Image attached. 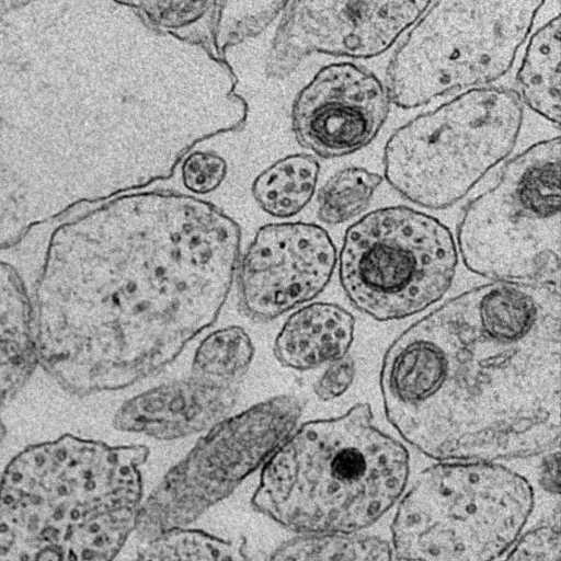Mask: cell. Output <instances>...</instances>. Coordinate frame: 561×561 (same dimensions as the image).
<instances>
[{
  "mask_svg": "<svg viewBox=\"0 0 561 561\" xmlns=\"http://www.w3.org/2000/svg\"><path fill=\"white\" fill-rule=\"evenodd\" d=\"M38 364L33 299L18 270L0 260V407L18 396Z\"/></svg>",
  "mask_w": 561,
  "mask_h": 561,
  "instance_id": "cell-17",
  "label": "cell"
},
{
  "mask_svg": "<svg viewBox=\"0 0 561 561\" xmlns=\"http://www.w3.org/2000/svg\"><path fill=\"white\" fill-rule=\"evenodd\" d=\"M560 290L494 282L449 299L390 345L396 431L438 461L525 458L560 440Z\"/></svg>",
  "mask_w": 561,
  "mask_h": 561,
  "instance_id": "cell-3",
  "label": "cell"
},
{
  "mask_svg": "<svg viewBox=\"0 0 561 561\" xmlns=\"http://www.w3.org/2000/svg\"><path fill=\"white\" fill-rule=\"evenodd\" d=\"M301 401L283 394L207 430L142 502L136 534L144 541L184 528L229 496L295 431Z\"/></svg>",
  "mask_w": 561,
  "mask_h": 561,
  "instance_id": "cell-11",
  "label": "cell"
},
{
  "mask_svg": "<svg viewBox=\"0 0 561 561\" xmlns=\"http://www.w3.org/2000/svg\"><path fill=\"white\" fill-rule=\"evenodd\" d=\"M409 474L407 448L358 403L296 427L263 465L251 504L296 534H357L401 499Z\"/></svg>",
  "mask_w": 561,
  "mask_h": 561,
  "instance_id": "cell-5",
  "label": "cell"
},
{
  "mask_svg": "<svg viewBox=\"0 0 561 561\" xmlns=\"http://www.w3.org/2000/svg\"><path fill=\"white\" fill-rule=\"evenodd\" d=\"M391 104L375 72L353 61L331 62L296 95L293 131L301 147L320 158L345 157L375 140Z\"/></svg>",
  "mask_w": 561,
  "mask_h": 561,
  "instance_id": "cell-14",
  "label": "cell"
},
{
  "mask_svg": "<svg viewBox=\"0 0 561 561\" xmlns=\"http://www.w3.org/2000/svg\"><path fill=\"white\" fill-rule=\"evenodd\" d=\"M265 561H393L385 539L357 534H297Z\"/></svg>",
  "mask_w": 561,
  "mask_h": 561,
  "instance_id": "cell-21",
  "label": "cell"
},
{
  "mask_svg": "<svg viewBox=\"0 0 561 561\" xmlns=\"http://www.w3.org/2000/svg\"><path fill=\"white\" fill-rule=\"evenodd\" d=\"M104 2H0V250L136 188L145 103Z\"/></svg>",
  "mask_w": 561,
  "mask_h": 561,
  "instance_id": "cell-2",
  "label": "cell"
},
{
  "mask_svg": "<svg viewBox=\"0 0 561 561\" xmlns=\"http://www.w3.org/2000/svg\"><path fill=\"white\" fill-rule=\"evenodd\" d=\"M559 450L552 449L546 453L540 465L539 483L545 491L551 494H559Z\"/></svg>",
  "mask_w": 561,
  "mask_h": 561,
  "instance_id": "cell-29",
  "label": "cell"
},
{
  "mask_svg": "<svg viewBox=\"0 0 561 561\" xmlns=\"http://www.w3.org/2000/svg\"><path fill=\"white\" fill-rule=\"evenodd\" d=\"M222 1L217 28V46L225 56L226 49L261 33L280 12L286 1Z\"/></svg>",
  "mask_w": 561,
  "mask_h": 561,
  "instance_id": "cell-25",
  "label": "cell"
},
{
  "mask_svg": "<svg viewBox=\"0 0 561 561\" xmlns=\"http://www.w3.org/2000/svg\"><path fill=\"white\" fill-rule=\"evenodd\" d=\"M431 1H289L272 42L270 77L291 73L312 53L370 59L389 50Z\"/></svg>",
  "mask_w": 561,
  "mask_h": 561,
  "instance_id": "cell-12",
  "label": "cell"
},
{
  "mask_svg": "<svg viewBox=\"0 0 561 561\" xmlns=\"http://www.w3.org/2000/svg\"><path fill=\"white\" fill-rule=\"evenodd\" d=\"M240 383L192 369L186 378L161 383L124 401L113 417L121 432L161 440L207 431L227 417L238 401Z\"/></svg>",
  "mask_w": 561,
  "mask_h": 561,
  "instance_id": "cell-15",
  "label": "cell"
},
{
  "mask_svg": "<svg viewBox=\"0 0 561 561\" xmlns=\"http://www.w3.org/2000/svg\"><path fill=\"white\" fill-rule=\"evenodd\" d=\"M241 239L224 210L170 191L124 193L59 224L34 289L39 365L77 397L157 374L220 314Z\"/></svg>",
  "mask_w": 561,
  "mask_h": 561,
  "instance_id": "cell-1",
  "label": "cell"
},
{
  "mask_svg": "<svg viewBox=\"0 0 561 561\" xmlns=\"http://www.w3.org/2000/svg\"><path fill=\"white\" fill-rule=\"evenodd\" d=\"M180 174L182 185L191 195H207L226 180L228 163L215 151L195 150L181 161Z\"/></svg>",
  "mask_w": 561,
  "mask_h": 561,
  "instance_id": "cell-26",
  "label": "cell"
},
{
  "mask_svg": "<svg viewBox=\"0 0 561 561\" xmlns=\"http://www.w3.org/2000/svg\"><path fill=\"white\" fill-rule=\"evenodd\" d=\"M382 176L364 167H345L332 174L318 194L317 215L327 225H340L362 215Z\"/></svg>",
  "mask_w": 561,
  "mask_h": 561,
  "instance_id": "cell-23",
  "label": "cell"
},
{
  "mask_svg": "<svg viewBox=\"0 0 561 561\" xmlns=\"http://www.w3.org/2000/svg\"><path fill=\"white\" fill-rule=\"evenodd\" d=\"M355 319L332 302L308 304L284 322L274 343V355L285 367L309 370L343 358L351 348Z\"/></svg>",
  "mask_w": 561,
  "mask_h": 561,
  "instance_id": "cell-16",
  "label": "cell"
},
{
  "mask_svg": "<svg viewBox=\"0 0 561 561\" xmlns=\"http://www.w3.org/2000/svg\"><path fill=\"white\" fill-rule=\"evenodd\" d=\"M336 263L335 244L322 226L266 224L239 260V307L254 321H272L316 298L329 284Z\"/></svg>",
  "mask_w": 561,
  "mask_h": 561,
  "instance_id": "cell-13",
  "label": "cell"
},
{
  "mask_svg": "<svg viewBox=\"0 0 561 561\" xmlns=\"http://www.w3.org/2000/svg\"><path fill=\"white\" fill-rule=\"evenodd\" d=\"M503 561H560L559 513L520 535Z\"/></svg>",
  "mask_w": 561,
  "mask_h": 561,
  "instance_id": "cell-27",
  "label": "cell"
},
{
  "mask_svg": "<svg viewBox=\"0 0 561 561\" xmlns=\"http://www.w3.org/2000/svg\"><path fill=\"white\" fill-rule=\"evenodd\" d=\"M254 356L250 335L238 325L220 328L209 333L195 350L192 369L222 381L241 383Z\"/></svg>",
  "mask_w": 561,
  "mask_h": 561,
  "instance_id": "cell-24",
  "label": "cell"
},
{
  "mask_svg": "<svg viewBox=\"0 0 561 561\" xmlns=\"http://www.w3.org/2000/svg\"><path fill=\"white\" fill-rule=\"evenodd\" d=\"M355 376V364L351 357L344 356L330 363L313 385L316 396L322 401H331L341 397L352 385Z\"/></svg>",
  "mask_w": 561,
  "mask_h": 561,
  "instance_id": "cell-28",
  "label": "cell"
},
{
  "mask_svg": "<svg viewBox=\"0 0 561 561\" xmlns=\"http://www.w3.org/2000/svg\"><path fill=\"white\" fill-rule=\"evenodd\" d=\"M560 14L540 25L529 37L516 73L523 104L560 125Z\"/></svg>",
  "mask_w": 561,
  "mask_h": 561,
  "instance_id": "cell-18",
  "label": "cell"
},
{
  "mask_svg": "<svg viewBox=\"0 0 561 561\" xmlns=\"http://www.w3.org/2000/svg\"><path fill=\"white\" fill-rule=\"evenodd\" d=\"M319 173L320 164L313 156L288 154L257 174L251 186L252 196L270 216L294 217L313 198Z\"/></svg>",
  "mask_w": 561,
  "mask_h": 561,
  "instance_id": "cell-20",
  "label": "cell"
},
{
  "mask_svg": "<svg viewBox=\"0 0 561 561\" xmlns=\"http://www.w3.org/2000/svg\"><path fill=\"white\" fill-rule=\"evenodd\" d=\"M130 561H250L245 545L196 528H176L149 540Z\"/></svg>",
  "mask_w": 561,
  "mask_h": 561,
  "instance_id": "cell-22",
  "label": "cell"
},
{
  "mask_svg": "<svg viewBox=\"0 0 561 561\" xmlns=\"http://www.w3.org/2000/svg\"><path fill=\"white\" fill-rule=\"evenodd\" d=\"M7 426L4 424V422L0 419V444L4 440L5 436H7Z\"/></svg>",
  "mask_w": 561,
  "mask_h": 561,
  "instance_id": "cell-30",
  "label": "cell"
},
{
  "mask_svg": "<svg viewBox=\"0 0 561 561\" xmlns=\"http://www.w3.org/2000/svg\"><path fill=\"white\" fill-rule=\"evenodd\" d=\"M523 121L515 90L463 91L392 131L382 152L383 176L421 208H449L511 156Z\"/></svg>",
  "mask_w": 561,
  "mask_h": 561,
  "instance_id": "cell-7",
  "label": "cell"
},
{
  "mask_svg": "<svg viewBox=\"0 0 561 561\" xmlns=\"http://www.w3.org/2000/svg\"><path fill=\"white\" fill-rule=\"evenodd\" d=\"M457 264L450 229L405 205L364 214L346 229L337 257L346 297L378 321L408 318L438 301L449 289Z\"/></svg>",
  "mask_w": 561,
  "mask_h": 561,
  "instance_id": "cell-10",
  "label": "cell"
},
{
  "mask_svg": "<svg viewBox=\"0 0 561 561\" xmlns=\"http://www.w3.org/2000/svg\"><path fill=\"white\" fill-rule=\"evenodd\" d=\"M148 456L68 433L23 448L0 478V561H113L136 529Z\"/></svg>",
  "mask_w": 561,
  "mask_h": 561,
  "instance_id": "cell-4",
  "label": "cell"
},
{
  "mask_svg": "<svg viewBox=\"0 0 561 561\" xmlns=\"http://www.w3.org/2000/svg\"><path fill=\"white\" fill-rule=\"evenodd\" d=\"M535 504L529 481L490 461H440L399 500L391 550L401 561H494L524 530Z\"/></svg>",
  "mask_w": 561,
  "mask_h": 561,
  "instance_id": "cell-6",
  "label": "cell"
},
{
  "mask_svg": "<svg viewBox=\"0 0 561 561\" xmlns=\"http://www.w3.org/2000/svg\"><path fill=\"white\" fill-rule=\"evenodd\" d=\"M543 5L535 0L431 2L387 66L391 103L416 108L500 80Z\"/></svg>",
  "mask_w": 561,
  "mask_h": 561,
  "instance_id": "cell-9",
  "label": "cell"
},
{
  "mask_svg": "<svg viewBox=\"0 0 561 561\" xmlns=\"http://www.w3.org/2000/svg\"><path fill=\"white\" fill-rule=\"evenodd\" d=\"M560 204L557 135L511 158L468 203L457 230L463 263L494 282L559 287Z\"/></svg>",
  "mask_w": 561,
  "mask_h": 561,
  "instance_id": "cell-8",
  "label": "cell"
},
{
  "mask_svg": "<svg viewBox=\"0 0 561 561\" xmlns=\"http://www.w3.org/2000/svg\"><path fill=\"white\" fill-rule=\"evenodd\" d=\"M149 28L225 60L217 46L222 1H122Z\"/></svg>",
  "mask_w": 561,
  "mask_h": 561,
  "instance_id": "cell-19",
  "label": "cell"
}]
</instances>
